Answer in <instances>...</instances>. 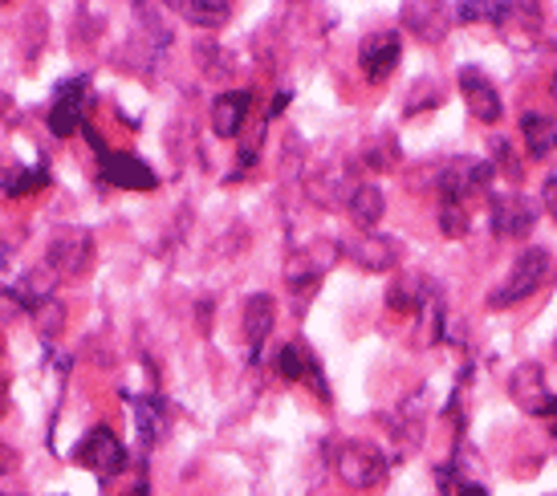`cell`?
I'll return each instance as SVG.
<instances>
[{"label":"cell","instance_id":"cell-1","mask_svg":"<svg viewBox=\"0 0 557 496\" xmlns=\"http://www.w3.org/2000/svg\"><path fill=\"white\" fill-rule=\"evenodd\" d=\"M338 252H342L338 240H313V245H306L301 252L289 257V264H285V285H289V294H294V310H306V306H310V297L318 294L325 269H334Z\"/></svg>","mask_w":557,"mask_h":496},{"label":"cell","instance_id":"cell-2","mask_svg":"<svg viewBox=\"0 0 557 496\" xmlns=\"http://www.w3.org/2000/svg\"><path fill=\"white\" fill-rule=\"evenodd\" d=\"M545 277H549V252H545V248H525V252L512 261L509 277L488 294V310H509L517 301L533 297L545 285Z\"/></svg>","mask_w":557,"mask_h":496},{"label":"cell","instance_id":"cell-3","mask_svg":"<svg viewBox=\"0 0 557 496\" xmlns=\"http://www.w3.org/2000/svg\"><path fill=\"white\" fill-rule=\"evenodd\" d=\"M46 264L53 277H82V273H90V264H94L90 228H78V224L58 228L46 248Z\"/></svg>","mask_w":557,"mask_h":496},{"label":"cell","instance_id":"cell-4","mask_svg":"<svg viewBox=\"0 0 557 496\" xmlns=\"http://www.w3.org/2000/svg\"><path fill=\"white\" fill-rule=\"evenodd\" d=\"M334 468H338V481L346 484V488H355V493H362V488H379V484L387 481V456L379 448H371V444H358V439H350V444H342L338 456H334Z\"/></svg>","mask_w":557,"mask_h":496},{"label":"cell","instance_id":"cell-5","mask_svg":"<svg viewBox=\"0 0 557 496\" xmlns=\"http://www.w3.org/2000/svg\"><path fill=\"white\" fill-rule=\"evenodd\" d=\"M496 171L488 159H476V156H460V159H448L444 168L435 171V187H440V203H460L468 196H476L488 187Z\"/></svg>","mask_w":557,"mask_h":496},{"label":"cell","instance_id":"cell-6","mask_svg":"<svg viewBox=\"0 0 557 496\" xmlns=\"http://www.w3.org/2000/svg\"><path fill=\"white\" fill-rule=\"evenodd\" d=\"M74 464L90 468L94 476H119L126 468V448L119 444V435L110 432V427H90V432L78 439V448H74Z\"/></svg>","mask_w":557,"mask_h":496},{"label":"cell","instance_id":"cell-7","mask_svg":"<svg viewBox=\"0 0 557 496\" xmlns=\"http://www.w3.org/2000/svg\"><path fill=\"white\" fill-rule=\"evenodd\" d=\"M509 395L517 399V407H525L529 416L549 419V427L557 432V395L545 387V374H542L537 362H525V367H517V371H512Z\"/></svg>","mask_w":557,"mask_h":496},{"label":"cell","instance_id":"cell-8","mask_svg":"<svg viewBox=\"0 0 557 496\" xmlns=\"http://www.w3.org/2000/svg\"><path fill=\"white\" fill-rule=\"evenodd\" d=\"M403 58V37L399 29H374L362 37L358 46V65H362V78L367 82H387L395 74V65Z\"/></svg>","mask_w":557,"mask_h":496},{"label":"cell","instance_id":"cell-9","mask_svg":"<svg viewBox=\"0 0 557 496\" xmlns=\"http://www.w3.org/2000/svg\"><path fill=\"white\" fill-rule=\"evenodd\" d=\"M90 78H70L58 86V98H53V107H49V131L58 135V139H70L74 131L86 126V98H90Z\"/></svg>","mask_w":557,"mask_h":496},{"label":"cell","instance_id":"cell-10","mask_svg":"<svg viewBox=\"0 0 557 496\" xmlns=\"http://www.w3.org/2000/svg\"><path fill=\"white\" fill-rule=\"evenodd\" d=\"M533 220H537V208L517 191H500L488 208V228L500 240H525L533 233Z\"/></svg>","mask_w":557,"mask_h":496},{"label":"cell","instance_id":"cell-11","mask_svg":"<svg viewBox=\"0 0 557 496\" xmlns=\"http://www.w3.org/2000/svg\"><path fill=\"white\" fill-rule=\"evenodd\" d=\"M98 171H102V184L123 187V191H156L159 175L147 168V159L131 156V151H107L98 159Z\"/></svg>","mask_w":557,"mask_h":496},{"label":"cell","instance_id":"cell-12","mask_svg":"<svg viewBox=\"0 0 557 496\" xmlns=\"http://www.w3.org/2000/svg\"><path fill=\"white\" fill-rule=\"evenodd\" d=\"M358 184H362V179L355 175L350 163H325L322 171H313L310 179H306V191H310V200L322 203V208H346Z\"/></svg>","mask_w":557,"mask_h":496},{"label":"cell","instance_id":"cell-13","mask_svg":"<svg viewBox=\"0 0 557 496\" xmlns=\"http://www.w3.org/2000/svg\"><path fill=\"white\" fill-rule=\"evenodd\" d=\"M277 371H281V379H289V383H310V390L318 399H330V383H325V374H322V362H318V355H313L306 342H289V346L281 350Z\"/></svg>","mask_w":557,"mask_h":496},{"label":"cell","instance_id":"cell-14","mask_svg":"<svg viewBox=\"0 0 557 496\" xmlns=\"http://www.w3.org/2000/svg\"><path fill=\"white\" fill-rule=\"evenodd\" d=\"M451 4H435V0H416V4H403V29H411L419 41H432L440 46L451 33Z\"/></svg>","mask_w":557,"mask_h":496},{"label":"cell","instance_id":"cell-15","mask_svg":"<svg viewBox=\"0 0 557 496\" xmlns=\"http://www.w3.org/2000/svg\"><path fill=\"white\" fill-rule=\"evenodd\" d=\"M387 306L395 313H411V318H419L423 310L440 306V285H435L432 277H423V273H403V277H395V285L387 289Z\"/></svg>","mask_w":557,"mask_h":496},{"label":"cell","instance_id":"cell-16","mask_svg":"<svg viewBox=\"0 0 557 496\" xmlns=\"http://www.w3.org/2000/svg\"><path fill=\"white\" fill-rule=\"evenodd\" d=\"M342 252H346L362 273H391V269L399 264V245L374 233H358L355 240L342 245Z\"/></svg>","mask_w":557,"mask_h":496},{"label":"cell","instance_id":"cell-17","mask_svg":"<svg viewBox=\"0 0 557 496\" xmlns=\"http://www.w3.org/2000/svg\"><path fill=\"white\" fill-rule=\"evenodd\" d=\"M460 94H465L468 110H472V119L484 126H496L500 123V114H505V107H500V94H496L493 78H484L480 70H460Z\"/></svg>","mask_w":557,"mask_h":496},{"label":"cell","instance_id":"cell-18","mask_svg":"<svg viewBox=\"0 0 557 496\" xmlns=\"http://www.w3.org/2000/svg\"><path fill=\"white\" fill-rule=\"evenodd\" d=\"M126 404L135 411V432L143 448H156L159 439L171 432V411L159 395H126Z\"/></svg>","mask_w":557,"mask_h":496},{"label":"cell","instance_id":"cell-19","mask_svg":"<svg viewBox=\"0 0 557 496\" xmlns=\"http://www.w3.org/2000/svg\"><path fill=\"white\" fill-rule=\"evenodd\" d=\"M248 110H252V90H224L212 102V131L220 139H236L248 123Z\"/></svg>","mask_w":557,"mask_h":496},{"label":"cell","instance_id":"cell-20","mask_svg":"<svg viewBox=\"0 0 557 496\" xmlns=\"http://www.w3.org/2000/svg\"><path fill=\"white\" fill-rule=\"evenodd\" d=\"M273 322H277V301L269 294H252L245 301V342L248 350L257 355L264 346V338L273 334Z\"/></svg>","mask_w":557,"mask_h":496},{"label":"cell","instance_id":"cell-21","mask_svg":"<svg viewBox=\"0 0 557 496\" xmlns=\"http://www.w3.org/2000/svg\"><path fill=\"white\" fill-rule=\"evenodd\" d=\"M496 25L505 29L512 46L521 41V33H525V46L542 33V4H500L496 9Z\"/></svg>","mask_w":557,"mask_h":496},{"label":"cell","instance_id":"cell-22","mask_svg":"<svg viewBox=\"0 0 557 496\" xmlns=\"http://www.w3.org/2000/svg\"><path fill=\"white\" fill-rule=\"evenodd\" d=\"M521 135H525V151L537 163H549L557 159V123L554 119H545V114H521Z\"/></svg>","mask_w":557,"mask_h":496},{"label":"cell","instance_id":"cell-23","mask_svg":"<svg viewBox=\"0 0 557 496\" xmlns=\"http://www.w3.org/2000/svg\"><path fill=\"white\" fill-rule=\"evenodd\" d=\"M346 212H350V220L358 224V233H374V224H379L383 212H387V196H383V187L358 184L355 196H350V203H346Z\"/></svg>","mask_w":557,"mask_h":496},{"label":"cell","instance_id":"cell-24","mask_svg":"<svg viewBox=\"0 0 557 496\" xmlns=\"http://www.w3.org/2000/svg\"><path fill=\"white\" fill-rule=\"evenodd\" d=\"M41 187H49L46 163H37V168H16V163L0 168V191H4L9 200H25V196L41 191Z\"/></svg>","mask_w":557,"mask_h":496},{"label":"cell","instance_id":"cell-25","mask_svg":"<svg viewBox=\"0 0 557 496\" xmlns=\"http://www.w3.org/2000/svg\"><path fill=\"white\" fill-rule=\"evenodd\" d=\"M171 9L180 16H187L191 25H200V29H220L233 16V4H224V0H180Z\"/></svg>","mask_w":557,"mask_h":496},{"label":"cell","instance_id":"cell-26","mask_svg":"<svg viewBox=\"0 0 557 496\" xmlns=\"http://www.w3.org/2000/svg\"><path fill=\"white\" fill-rule=\"evenodd\" d=\"M358 163L371 171H391L399 163V142L391 139V135H379V139H371L358 151Z\"/></svg>","mask_w":557,"mask_h":496},{"label":"cell","instance_id":"cell-27","mask_svg":"<svg viewBox=\"0 0 557 496\" xmlns=\"http://www.w3.org/2000/svg\"><path fill=\"white\" fill-rule=\"evenodd\" d=\"M440 233L448 236V240H460V236H468L465 203H440Z\"/></svg>","mask_w":557,"mask_h":496},{"label":"cell","instance_id":"cell-28","mask_svg":"<svg viewBox=\"0 0 557 496\" xmlns=\"http://www.w3.org/2000/svg\"><path fill=\"white\" fill-rule=\"evenodd\" d=\"M33 318H37L41 334H46V338H53V334L62 330V322H65V306L58 301V297H49V301H41V306L33 310Z\"/></svg>","mask_w":557,"mask_h":496},{"label":"cell","instance_id":"cell-29","mask_svg":"<svg viewBox=\"0 0 557 496\" xmlns=\"http://www.w3.org/2000/svg\"><path fill=\"white\" fill-rule=\"evenodd\" d=\"M493 171H500V175H509V179H521V163H517V156H512V147L505 139H496L493 142Z\"/></svg>","mask_w":557,"mask_h":496},{"label":"cell","instance_id":"cell-30","mask_svg":"<svg viewBox=\"0 0 557 496\" xmlns=\"http://www.w3.org/2000/svg\"><path fill=\"white\" fill-rule=\"evenodd\" d=\"M496 9L500 4H456V16L460 21H496Z\"/></svg>","mask_w":557,"mask_h":496},{"label":"cell","instance_id":"cell-31","mask_svg":"<svg viewBox=\"0 0 557 496\" xmlns=\"http://www.w3.org/2000/svg\"><path fill=\"white\" fill-rule=\"evenodd\" d=\"M542 208L549 212V220L557 224V175H549V179H545V187H542Z\"/></svg>","mask_w":557,"mask_h":496},{"label":"cell","instance_id":"cell-32","mask_svg":"<svg viewBox=\"0 0 557 496\" xmlns=\"http://www.w3.org/2000/svg\"><path fill=\"white\" fill-rule=\"evenodd\" d=\"M13 468H16V451L9 448V444H0V481H4Z\"/></svg>","mask_w":557,"mask_h":496},{"label":"cell","instance_id":"cell-33","mask_svg":"<svg viewBox=\"0 0 557 496\" xmlns=\"http://www.w3.org/2000/svg\"><path fill=\"white\" fill-rule=\"evenodd\" d=\"M285 107H289V90H277V98H273V107H269V114H264V119H277Z\"/></svg>","mask_w":557,"mask_h":496},{"label":"cell","instance_id":"cell-34","mask_svg":"<svg viewBox=\"0 0 557 496\" xmlns=\"http://www.w3.org/2000/svg\"><path fill=\"white\" fill-rule=\"evenodd\" d=\"M451 496H488V488H484V484L465 481V484H460V488H456V493H451Z\"/></svg>","mask_w":557,"mask_h":496},{"label":"cell","instance_id":"cell-35","mask_svg":"<svg viewBox=\"0 0 557 496\" xmlns=\"http://www.w3.org/2000/svg\"><path fill=\"white\" fill-rule=\"evenodd\" d=\"M9 411V390H4V383H0V416Z\"/></svg>","mask_w":557,"mask_h":496},{"label":"cell","instance_id":"cell-36","mask_svg":"<svg viewBox=\"0 0 557 496\" xmlns=\"http://www.w3.org/2000/svg\"><path fill=\"white\" fill-rule=\"evenodd\" d=\"M126 496H151V493H147V484H135V488H131Z\"/></svg>","mask_w":557,"mask_h":496},{"label":"cell","instance_id":"cell-37","mask_svg":"<svg viewBox=\"0 0 557 496\" xmlns=\"http://www.w3.org/2000/svg\"><path fill=\"white\" fill-rule=\"evenodd\" d=\"M9 107H13V102H9V94H0V114H4Z\"/></svg>","mask_w":557,"mask_h":496},{"label":"cell","instance_id":"cell-38","mask_svg":"<svg viewBox=\"0 0 557 496\" xmlns=\"http://www.w3.org/2000/svg\"><path fill=\"white\" fill-rule=\"evenodd\" d=\"M549 94H554V102H557V74L549 78Z\"/></svg>","mask_w":557,"mask_h":496}]
</instances>
